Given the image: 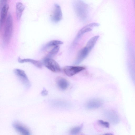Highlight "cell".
<instances>
[{"label":"cell","mask_w":135,"mask_h":135,"mask_svg":"<svg viewBox=\"0 0 135 135\" xmlns=\"http://www.w3.org/2000/svg\"><path fill=\"white\" fill-rule=\"evenodd\" d=\"M13 28V20L10 13L7 16L5 23L3 32V40L5 45L10 42L12 35Z\"/></svg>","instance_id":"6da1fadb"},{"label":"cell","mask_w":135,"mask_h":135,"mask_svg":"<svg viewBox=\"0 0 135 135\" xmlns=\"http://www.w3.org/2000/svg\"><path fill=\"white\" fill-rule=\"evenodd\" d=\"M43 64L47 69L54 73H58L61 70L59 64L51 58L45 57L43 60Z\"/></svg>","instance_id":"7a4b0ae2"},{"label":"cell","mask_w":135,"mask_h":135,"mask_svg":"<svg viewBox=\"0 0 135 135\" xmlns=\"http://www.w3.org/2000/svg\"><path fill=\"white\" fill-rule=\"evenodd\" d=\"M13 72L26 88H28L30 87L31 86L30 81L24 70L19 69H14Z\"/></svg>","instance_id":"3957f363"},{"label":"cell","mask_w":135,"mask_h":135,"mask_svg":"<svg viewBox=\"0 0 135 135\" xmlns=\"http://www.w3.org/2000/svg\"><path fill=\"white\" fill-rule=\"evenodd\" d=\"M86 68L82 66H67L63 69L64 73L69 76H71L85 70Z\"/></svg>","instance_id":"277c9868"},{"label":"cell","mask_w":135,"mask_h":135,"mask_svg":"<svg viewBox=\"0 0 135 135\" xmlns=\"http://www.w3.org/2000/svg\"><path fill=\"white\" fill-rule=\"evenodd\" d=\"M62 17V14L60 7L57 4H55L51 16V20L54 22H57L61 21Z\"/></svg>","instance_id":"5b68a950"},{"label":"cell","mask_w":135,"mask_h":135,"mask_svg":"<svg viewBox=\"0 0 135 135\" xmlns=\"http://www.w3.org/2000/svg\"><path fill=\"white\" fill-rule=\"evenodd\" d=\"M75 9L77 15L80 17L84 18L86 16L87 10L85 4L83 2H76Z\"/></svg>","instance_id":"8992f818"},{"label":"cell","mask_w":135,"mask_h":135,"mask_svg":"<svg viewBox=\"0 0 135 135\" xmlns=\"http://www.w3.org/2000/svg\"><path fill=\"white\" fill-rule=\"evenodd\" d=\"M13 127L20 135H31L28 129L21 123L15 122L13 124Z\"/></svg>","instance_id":"52a82bcc"},{"label":"cell","mask_w":135,"mask_h":135,"mask_svg":"<svg viewBox=\"0 0 135 135\" xmlns=\"http://www.w3.org/2000/svg\"><path fill=\"white\" fill-rule=\"evenodd\" d=\"M105 114L107 118L111 123L116 124L118 123L119 118L115 111L113 110H108L106 112Z\"/></svg>","instance_id":"ba28073f"},{"label":"cell","mask_w":135,"mask_h":135,"mask_svg":"<svg viewBox=\"0 0 135 135\" xmlns=\"http://www.w3.org/2000/svg\"><path fill=\"white\" fill-rule=\"evenodd\" d=\"M90 51L85 46L79 51L75 62V64H78L84 60L87 56Z\"/></svg>","instance_id":"9c48e42d"},{"label":"cell","mask_w":135,"mask_h":135,"mask_svg":"<svg viewBox=\"0 0 135 135\" xmlns=\"http://www.w3.org/2000/svg\"><path fill=\"white\" fill-rule=\"evenodd\" d=\"M100 24L98 23H92L86 25L82 28L78 32L77 36V38L80 37L81 35L85 33L91 31L92 29L90 28L91 27L98 26Z\"/></svg>","instance_id":"30bf717a"},{"label":"cell","mask_w":135,"mask_h":135,"mask_svg":"<svg viewBox=\"0 0 135 135\" xmlns=\"http://www.w3.org/2000/svg\"><path fill=\"white\" fill-rule=\"evenodd\" d=\"M102 102L98 99H93L89 101L86 104L87 108L89 109H96L100 107Z\"/></svg>","instance_id":"8fae6325"},{"label":"cell","mask_w":135,"mask_h":135,"mask_svg":"<svg viewBox=\"0 0 135 135\" xmlns=\"http://www.w3.org/2000/svg\"><path fill=\"white\" fill-rule=\"evenodd\" d=\"M18 60L19 62L21 63L30 62L38 68H41L42 66V63L40 61L32 59L29 58L22 59L19 57Z\"/></svg>","instance_id":"7c38bea8"},{"label":"cell","mask_w":135,"mask_h":135,"mask_svg":"<svg viewBox=\"0 0 135 135\" xmlns=\"http://www.w3.org/2000/svg\"><path fill=\"white\" fill-rule=\"evenodd\" d=\"M9 8V5L7 4L2 7L0 15L1 27L3 25L6 20Z\"/></svg>","instance_id":"4fadbf2b"},{"label":"cell","mask_w":135,"mask_h":135,"mask_svg":"<svg viewBox=\"0 0 135 135\" xmlns=\"http://www.w3.org/2000/svg\"><path fill=\"white\" fill-rule=\"evenodd\" d=\"M56 83L58 87L61 89L65 90L68 88L69 83L65 79L59 77L57 78Z\"/></svg>","instance_id":"5bb4252c"},{"label":"cell","mask_w":135,"mask_h":135,"mask_svg":"<svg viewBox=\"0 0 135 135\" xmlns=\"http://www.w3.org/2000/svg\"><path fill=\"white\" fill-rule=\"evenodd\" d=\"M16 16L17 20H19L21 17L23 12L25 9V6L21 2L16 3Z\"/></svg>","instance_id":"9a60e30c"},{"label":"cell","mask_w":135,"mask_h":135,"mask_svg":"<svg viewBox=\"0 0 135 135\" xmlns=\"http://www.w3.org/2000/svg\"><path fill=\"white\" fill-rule=\"evenodd\" d=\"M127 66L131 79L135 85V66L129 61L127 62Z\"/></svg>","instance_id":"2e32d148"},{"label":"cell","mask_w":135,"mask_h":135,"mask_svg":"<svg viewBox=\"0 0 135 135\" xmlns=\"http://www.w3.org/2000/svg\"><path fill=\"white\" fill-rule=\"evenodd\" d=\"M99 36H95L91 38L87 42L85 47L90 52L95 46Z\"/></svg>","instance_id":"e0dca14e"},{"label":"cell","mask_w":135,"mask_h":135,"mask_svg":"<svg viewBox=\"0 0 135 135\" xmlns=\"http://www.w3.org/2000/svg\"><path fill=\"white\" fill-rule=\"evenodd\" d=\"M63 42L58 40H53L48 42L44 47V49L52 46H59V45L62 44Z\"/></svg>","instance_id":"ac0fdd59"},{"label":"cell","mask_w":135,"mask_h":135,"mask_svg":"<svg viewBox=\"0 0 135 135\" xmlns=\"http://www.w3.org/2000/svg\"><path fill=\"white\" fill-rule=\"evenodd\" d=\"M59 46H54L49 52L46 57L51 58L54 56L59 51Z\"/></svg>","instance_id":"d6986e66"},{"label":"cell","mask_w":135,"mask_h":135,"mask_svg":"<svg viewBox=\"0 0 135 135\" xmlns=\"http://www.w3.org/2000/svg\"><path fill=\"white\" fill-rule=\"evenodd\" d=\"M82 126L75 127L71 129L70 131V134L71 135H76L80 131Z\"/></svg>","instance_id":"ffe728a7"},{"label":"cell","mask_w":135,"mask_h":135,"mask_svg":"<svg viewBox=\"0 0 135 135\" xmlns=\"http://www.w3.org/2000/svg\"><path fill=\"white\" fill-rule=\"evenodd\" d=\"M98 123L100 124L105 127L109 128V124L108 122L100 120L98 121Z\"/></svg>","instance_id":"44dd1931"},{"label":"cell","mask_w":135,"mask_h":135,"mask_svg":"<svg viewBox=\"0 0 135 135\" xmlns=\"http://www.w3.org/2000/svg\"><path fill=\"white\" fill-rule=\"evenodd\" d=\"M48 94V91L45 88H44L43 90L41 91V94L43 96H46Z\"/></svg>","instance_id":"7402d4cb"},{"label":"cell","mask_w":135,"mask_h":135,"mask_svg":"<svg viewBox=\"0 0 135 135\" xmlns=\"http://www.w3.org/2000/svg\"><path fill=\"white\" fill-rule=\"evenodd\" d=\"M132 55V57L134 60V62L135 64V56L133 54V55Z\"/></svg>","instance_id":"603a6c76"},{"label":"cell","mask_w":135,"mask_h":135,"mask_svg":"<svg viewBox=\"0 0 135 135\" xmlns=\"http://www.w3.org/2000/svg\"><path fill=\"white\" fill-rule=\"evenodd\" d=\"M103 135H114L113 134L111 133H107Z\"/></svg>","instance_id":"cb8c5ba5"},{"label":"cell","mask_w":135,"mask_h":135,"mask_svg":"<svg viewBox=\"0 0 135 135\" xmlns=\"http://www.w3.org/2000/svg\"><path fill=\"white\" fill-rule=\"evenodd\" d=\"M134 7H135V1H134Z\"/></svg>","instance_id":"d4e9b609"}]
</instances>
